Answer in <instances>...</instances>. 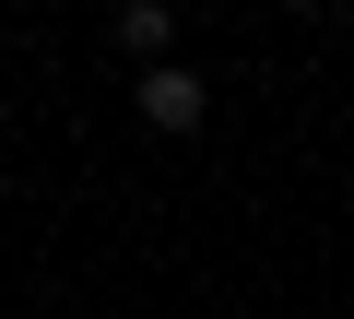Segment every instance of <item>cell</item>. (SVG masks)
Wrapping results in <instances>:
<instances>
[{"label": "cell", "instance_id": "6da1fadb", "mask_svg": "<svg viewBox=\"0 0 354 319\" xmlns=\"http://www.w3.org/2000/svg\"><path fill=\"white\" fill-rule=\"evenodd\" d=\"M130 118H142L153 142H189V130L213 118V83H201L189 60H142V71H130Z\"/></svg>", "mask_w": 354, "mask_h": 319}, {"label": "cell", "instance_id": "277c9868", "mask_svg": "<svg viewBox=\"0 0 354 319\" xmlns=\"http://www.w3.org/2000/svg\"><path fill=\"white\" fill-rule=\"evenodd\" d=\"M330 24H342V36H354V0H342V12H330Z\"/></svg>", "mask_w": 354, "mask_h": 319}, {"label": "cell", "instance_id": "3957f363", "mask_svg": "<svg viewBox=\"0 0 354 319\" xmlns=\"http://www.w3.org/2000/svg\"><path fill=\"white\" fill-rule=\"evenodd\" d=\"M272 12H295V24H319V12H330V0H272Z\"/></svg>", "mask_w": 354, "mask_h": 319}, {"label": "cell", "instance_id": "7a4b0ae2", "mask_svg": "<svg viewBox=\"0 0 354 319\" xmlns=\"http://www.w3.org/2000/svg\"><path fill=\"white\" fill-rule=\"evenodd\" d=\"M106 36H118V60H130V71H142V60H177V0H118Z\"/></svg>", "mask_w": 354, "mask_h": 319}]
</instances>
